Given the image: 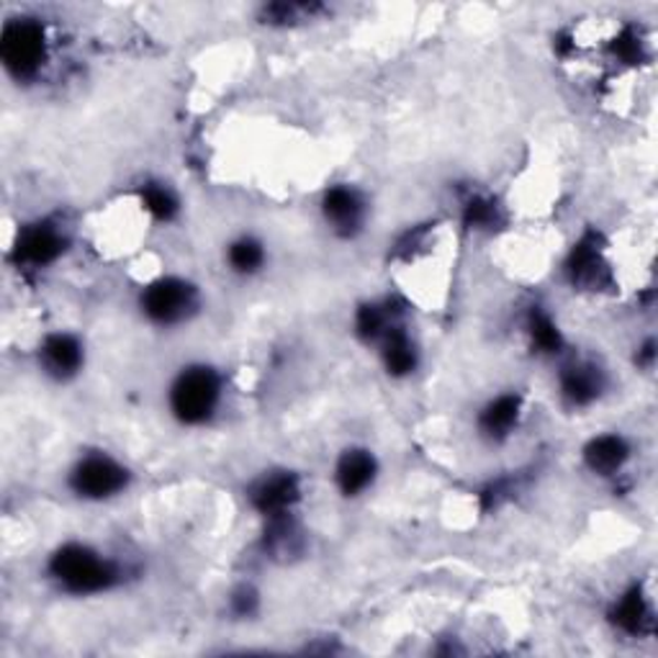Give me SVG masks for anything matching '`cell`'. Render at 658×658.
Instances as JSON below:
<instances>
[{"mask_svg": "<svg viewBox=\"0 0 658 658\" xmlns=\"http://www.w3.org/2000/svg\"><path fill=\"white\" fill-rule=\"evenodd\" d=\"M327 224L342 237H353L365 221V201L361 194L348 186H335L325 194L321 201Z\"/></svg>", "mask_w": 658, "mask_h": 658, "instance_id": "obj_6", "label": "cell"}, {"mask_svg": "<svg viewBox=\"0 0 658 658\" xmlns=\"http://www.w3.org/2000/svg\"><path fill=\"white\" fill-rule=\"evenodd\" d=\"M527 332H530V340L535 342V348H538L540 353H558L563 346V338L561 332H558V327L553 325V319L538 309H535L530 314V319H527Z\"/></svg>", "mask_w": 658, "mask_h": 658, "instance_id": "obj_17", "label": "cell"}, {"mask_svg": "<svg viewBox=\"0 0 658 658\" xmlns=\"http://www.w3.org/2000/svg\"><path fill=\"white\" fill-rule=\"evenodd\" d=\"M70 484L73 492L83 496V500L103 502L124 492L129 484V471L119 461H113V458L103 453L86 456L75 465Z\"/></svg>", "mask_w": 658, "mask_h": 658, "instance_id": "obj_5", "label": "cell"}, {"mask_svg": "<svg viewBox=\"0 0 658 658\" xmlns=\"http://www.w3.org/2000/svg\"><path fill=\"white\" fill-rule=\"evenodd\" d=\"M586 465L600 476H615L630 458V448L619 435H600L584 450Z\"/></svg>", "mask_w": 658, "mask_h": 658, "instance_id": "obj_12", "label": "cell"}, {"mask_svg": "<svg viewBox=\"0 0 658 658\" xmlns=\"http://www.w3.org/2000/svg\"><path fill=\"white\" fill-rule=\"evenodd\" d=\"M252 602H255V594L248 592V589H242V592L234 596L237 612H240V615H248V612L252 610Z\"/></svg>", "mask_w": 658, "mask_h": 658, "instance_id": "obj_20", "label": "cell"}, {"mask_svg": "<svg viewBox=\"0 0 658 658\" xmlns=\"http://www.w3.org/2000/svg\"><path fill=\"white\" fill-rule=\"evenodd\" d=\"M221 402V381L206 365L186 369L171 388V409L183 425L209 423Z\"/></svg>", "mask_w": 658, "mask_h": 658, "instance_id": "obj_2", "label": "cell"}, {"mask_svg": "<svg viewBox=\"0 0 658 658\" xmlns=\"http://www.w3.org/2000/svg\"><path fill=\"white\" fill-rule=\"evenodd\" d=\"M52 577L70 594H101L119 581V569L94 548L70 542L52 556Z\"/></svg>", "mask_w": 658, "mask_h": 658, "instance_id": "obj_1", "label": "cell"}, {"mask_svg": "<svg viewBox=\"0 0 658 658\" xmlns=\"http://www.w3.org/2000/svg\"><path fill=\"white\" fill-rule=\"evenodd\" d=\"M519 419V399L517 396H500L481 412V432L492 440H504L517 427Z\"/></svg>", "mask_w": 658, "mask_h": 658, "instance_id": "obj_14", "label": "cell"}, {"mask_svg": "<svg viewBox=\"0 0 658 658\" xmlns=\"http://www.w3.org/2000/svg\"><path fill=\"white\" fill-rule=\"evenodd\" d=\"M42 365L59 381L73 379L83 365V348L70 335H52L42 346Z\"/></svg>", "mask_w": 658, "mask_h": 658, "instance_id": "obj_10", "label": "cell"}, {"mask_svg": "<svg viewBox=\"0 0 658 658\" xmlns=\"http://www.w3.org/2000/svg\"><path fill=\"white\" fill-rule=\"evenodd\" d=\"M602 388H604L602 371L592 363L569 365L561 376V394L571 407H589V404L600 399Z\"/></svg>", "mask_w": 658, "mask_h": 658, "instance_id": "obj_9", "label": "cell"}, {"mask_svg": "<svg viewBox=\"0 0 658 658\" xmlns=\"http://www.w3.org/2000/svg\"><path fill=\"white\" fill-rule=\"evenodd\" d=\"M198 306V294L190 283L180 278H163L144 288L142 311L160 327H173L186 321Z\"/></svg>", "mask_w": 658, "mask_h": 658, "instance_id": "obj_4", "label": "cell"}, {"mask_svg": "<svg viewBox=\"0 0 658 658\" xmlns=\"http://www.w3.org/2000/svg\"><path fill=\"white\" fill-rule=\"evenodd\" d=\"M265 263V250L263 244L252 237H240V240L229 244V265L237 273H255Z\"/></svg>", "mask_w": 658, "mask_h": 658, "instance_id": "obj_16", "label": "cell"}, {"mask_svg": "<svg viewBox=\"0 0 658 658\" xmlns=\"http://www.w3.org/2000/svg\"><path fill=\"white\" fill-rule=\"evenodd\" d=\"M296 500H298V484L290 473H273V476H265L255 486V492H252V502H255L257 512L265 519L288 517Z\"/></svg>", "mask_w": 658, "mask_h": 658, "instance_id": "obj_7", "label": "cell"}, {"mask_svg": "<svg viewBox=\"0 0 658 658\" xmlns=\"http://www.w3.org/2000/svg\"><path fill=\"white\" fill-rule=\"evenodd\" d=\"M376 458L369 450L353 448L338 463V486L346 496H358L376 481Z\"/></svg>", "mask_w": 658, "mask_h": 658, "instance_id": "obj_11", "label": "cell"}, {"mask_svg": "<svg viewBox=\"0 0 658 658\" xmlns=\"http://www.w3.org/2000/svg\"><path fill=\"white\" fill-rule=\"evenodd\" d=\"M381 355H384L386 371L392 376H409L417 369V350L412 346V338L404 329L396 325L388 327V332L379 340Z\"/></svg>", "mask_w": 658, "mask_h": 658, "instance_id": "obj_13", "label": "cell"}, {"mask_svg": "<svg viewBox=\"0 0 658 658\" xmlns=\"http://www.w3.org/2000/svg\"><path fill=\"white\" fill-rule=\"evenodd\" d=\"M140 201L144 206V211L160 221L173 219L175 211H178V201H175V196L165 186H157V183H150V186L142 188Z\"/></svg>", "mask_w": 658, "mask_h": 658, "instance_id": "obj_18", "label": "cell"}, {"mask_svg": "<svg viewBox=\"0 0 658 658\" xmlns=\"http://www.w3.org/2000/svg\"><path fill=\"white\" fill-rule=\"evenodd\" d=\"M496 221V206L489 201V198H473L465 206V224L469 227H476V229H484V227H492Z\"/></svg>", "mask_w": 658, "mask_h": 658, "instance_id": "obj_19", "label": "cell"}, {"mask_svg": "<svg viewBox=\"0 0 658 658\" xmlns=\"http://www.w3.org/2000/svg\"><path fill=\"white\" fill-rule=\"evenodd\" d=\"M65 250V237L57 232L55 227L50 224H34L21 229L19 234V244H17V255L21 263L42 267L55 263V260L63 255Z\"/></svg>", "mask_w": 658, "mask_h": 658, "instance_id": "obj_8", "label": "cell"}, {"mask_svg": "<svg viewBox=\"0 0 658 658\" xmlns=\"http://www.w3.org/2000/svg\"><path fill=\"white\" fill-rule=\"evenodd\" d=\"M650 615H654V612H650V604L646 596H643L640 589L627 592L615 607V623L623 627L625 633H633V635L643 633L650 623H654V617Z\"/></svg>", "mask_w": 658, "mask_h": 658, "instance_id": "obj_15", "label": "cell"}, {"mask_svg": "<svg viewBox=\"0 0 658 658\" xmlns=\"http://www.w3.org/2000/svg\"><path fill=\"white\" fill-rule=\"evenodd\" d=\"M0 55H3L6 67L17 78H32V75L40 73L44 59H47V36H44V29L32 19L11 21L3 29Z\"/></svg>", "mask_w": 658, "mask_h": 658, "instance_id": "obj_3", "label": "cell"}]
</instances>
